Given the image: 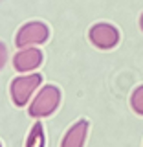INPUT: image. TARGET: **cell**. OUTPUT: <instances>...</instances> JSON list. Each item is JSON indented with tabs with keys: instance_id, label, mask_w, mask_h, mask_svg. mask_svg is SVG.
Segmentation results:
<instances>
[{
	"instance_id": "obj_1",
	"label": "cell",
	"mask_w": 143,
	"mask_h": 147,
	"mask_svg": "<svg viewBox=\"0 0 143 147\" xmlns=\"http://www.w3.org/2000/svg\"><path fill=\"white\" fill-rule=\"evenodd\" d=\"M59 103H61V90L53 85H46L30 103L28 112L31 118H46L57 110Z\"/></svg>"
},
{
	"instance_id": "obj_2",
	"label": "cell",
	"mask_w": 143,
	"mask_h": 147,
	"mask_svg": "<svg viewBox=\"0 0 143 147\" xmlns=\"http://www.w3.org/2000/svg\"><path fill=\"white\" fill-rule=\"evenodd\" d=\"M42 83V76L40 74H26L11 83V99L17 107H24L28 101L31 99V96L35 94V90Z\"/></svg>"
},
{
	"instance_id": "obj_3",
	"label": "cell",
	"mask_w": 143,
	"mask_h": 147,
	"mask_svg": "<svg viewBox=\"0 0 143 147\" xmlns=\"http://www.w3.org/2000/svg\"><path fill=\"white\" fill-rule=\"evenodd\" d=\"M50 30L48 26L42 22H28L26 26H22L17 33V46L18 48H28V46H37L48 40Z\"/></svg>"
},
{
	"instance_id": "obj_4",
	"label": "cell",
	"mask_w": 143,
	"mask_h": 147,
	"mask_svg": "<svg viewBox=\"0 0 143 147\" xmlns=\"http://www.w3.org/2000/svg\"><path fill=\"white\" fill-rule=\"evenodd\" d=\"M88 37H90L92 44L99 50H112L114 46H117V42H119L117 28H114L112 24H107V22L94 24L88 31Z\"/></svg>"
},
{
	"instance_id": "obj_5",
	"label": "cell",
	"mask_w": 143,
	"mask_h": 147,
	"mask_svg": "<svg viewBox=\"0 0 143 147\" xmlns=\"http://www.w3.org/2000/svg\"><path fill=\"white\" fill-rule=\"evenodd\" d=\"M40 63H42V52L39 48H35V46L20 48V52L13 57V66L20 74H28V72L37 70L40 66Z\"/></svg>"
},
{
	"instance_id": "obj_6",
	"label": "cell",
	"mask_w": 143,
	"mask_h": 147,
	"mask_svg": "<svg viewBox=\"0 0 143 147\" xmlns=\"http://www.w3.org/2000/svg\"><path fill=\"white\" fill-rule=\"evenodd\" d=\"M86 132H88V121L86 119H79L77 123L68 129V132L64 134L61 147H83L86 140Z\"/></svg>"
},
{
	"instance_id": "obj_7",
	"label": "cell",
	"mask_w": 143,
	"mask_h": 147,
	"mask_svg": "<svg viewBox=\"0 0 143 147\" xmlns=\"http://www.w3.org/2000/svg\"><path fill=\"white\" fill-rule=\"evenodd\" d=\"M26 147H44V129L40 121H37L31 127L28 140H26Z\"/></svg>"
},
{
	"instance_id": "obj_8",
	"label": "cell",
	"mask_w": 143,
	"mask_h": 147,
	"mask_svg": "<svg viewBox=\"0 0 143 147\" xmlns=\"http://www.w3.org/2000/svg\"><path fill=\"white\" fill-rule=\"evenodd\" d=\"M130 107H132V110H134L136 114L143 116V85H140L134 92H132V96H130Z\"/></svg>"
},
{
	"instance_id": "obj_9",
	"label": "cell",
	"mask_w": 143,
	"mask_h": 147,
	"mask_svg": "<svg viewBox=\"0 0 143 147\" xmlns=\"http://www.w3.org/2000/svg\"><path fill=\"white\" fill-rule=\"evenodd\" d=\"M7 61V50H6V46H4L2 42H0V70L4 68V64H6Z\"/></svg>"
},
{
	"instance_id": "obj_10",
	"label": "cell",
	"mask_w": 143,
	"mask_h": 147,
	"mask_svg": "<svg viewBox=\"0 0 143 147\" xmlns=\"http://www.w3.org/2000/svg\"><path fill=\"white\" fill-rule=\"evenodd\" d=\"M140 28H141V31H143V13H141V17H140Z\"/></svg>"
},
{
	"instance_id": "obj_11",
	"label": "cell",
	"mask_w": 143,
	"mask_h": 147,
	"mask_svg": "<svg viewBox=\"0 0 143 147\" xmlns=\"http://www.w3.org/2000/svg\"><path fill=\"white\" fill-rule=\"evenodd\" d=\"M0 147H2V145H0Z\"/></svg>"
}]
</instances>
